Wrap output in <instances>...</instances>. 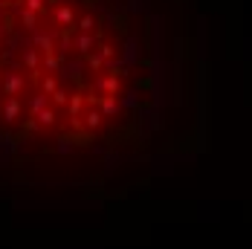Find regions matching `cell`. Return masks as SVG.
I'll list each match as a JSON object with an SVG mask.
<instances>
[{"label":"cell","mask_w":252,"mask_h":249,"mask_svg":"<svg viewBox=\"0 0 252 249\" xmlns=\"http://www.w3.org/2000/svg\"><path fill=\"white\" fill-rule=\"evenodd\" d=\"M122 0H0V119L96 122L130 73Z\"/></svg>","instance_id":"6da1fadb"}]
</instances>
